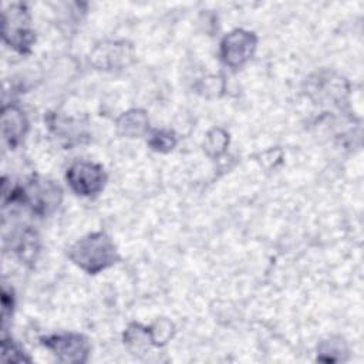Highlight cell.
Returning <instances> with one entry per match:
<instances>
[{"instance_id": "obj_1", "label": "cell", "mask_w": 364, "mask_h": 364, "mask_svg": "<svg viewBox=\"0 0 364 364\" xmlns=\"http://www.w3.org/2000/svg\"><path fill=\"white\" fill-rule=\"evenodd\" d=\"M70 259L82 270L95 274L117 263L119 256L109 236L104 232H94L71 247Z\"/></svg>"}, {"instance_id": "obj_2", "label": "cell", "mask_w": 364, "mask_h": 364, "mask_svg": "<svg viewBox=\"0 0 364 364\" xmlns=\"http://www.w3.org/2000/svg\"><path fill=\"white\" fill-rule=\"evenodd\" d=\"M24 203L37 215H48L61 202V189L53 181L33 178L24 186H17L10 193H3V200Z\"/></svg>"}, {"instance_id": "obj_3", "label": "cell", "mask_w": 364, "mask_h": 364, "mask_svg": "<svg viewBox=\"0 0 364 364\" xmlns=\"http://www.w3.org/2000/svg\"><path fill=\"white\" fill-rule=\"evenodd\" d=\"M3 38L18 53H28L36 36L30 28V17L26 6L11 4L3 11Z\"/></svg>"}, {"instance_id": "obj_4", "label": "cell", "mask_w": 364, "mask_h": 364, "mask_svg": "<svg viewBox=\"0 0 364 364\" xmlns=\"http://www.w3.org/2000/svg\"><path fill=\"white\" fill-rule=\"evenodd\" d=\"M41 344L51 350L53 354L63 363L80 364L87 361L90 344L87 338L77 333H61L41 337Z\"/></svg>"}, {"instance_id": "obj_5", "label": "cell", "mask_w": 364, "mask_h": 364, "mask_svg": "<svg viewBox=\"0 0 364 364\" xmlns=\"http://www.w3.org/2000/svg\"><path fill=\"white\" fill-rule=\"evenodd\" d=\"M104 168L88 161H78L67 171V181L71 189L81 196H91L98 193L105 185Z\"/></svg>"}, {"instance_id": "obj_6", "label": "cell", "mask_w": 364, "mask_h": 364, "mask_svg": "<svg viewBox=\"0 0 364 364\" xmlns=\"http://www.w3.org/2000/svg\"><path fill=\"white\" fill-rule=\"evenodd\" d=\"M256 43L257 38L253 33L235 30L223 38L220 44V58L226 65L237 68L253 55Z\"/></svg>"}, {"instance_id": "obj_7", "label": "cell", "mask_w": 364, "mask_h": 364, "mask_svg": "<svg viewBox=\"0 0 364 364\" xmlns=\"http://www.w3.org/2000/svg\"><path fill=\"white\" fill-rule=\"evenodd\" d=\"M27 125H28L27 118L20 108L14 105H6L3 108V114H1L3 136L10 148H14L17 144L21 142L27 131Z\"/></svg>"}, {"instance_id": "obj_8", "label": "cell", "mask_w": 364, "mask_h": 364, "mask_svg": "<svg viewBox=\"0 0 364 364\" xmlns=\"http://www.w3.org/2000/svg\"><path fill=\"white\" fill-rule=\"evenodd\" d=\"M132 58V48L125 43H109L97 47L92 54L94 64L102 68H118Z\"/></svg>"}, {"instance_id": "obj_9", "label": "cell", "mask_w": 364, "mask_h": 364, "mask_svg": "<svg viewBox=\"0 0 364 364\" xmlns=\"http://www.w3.org/2000/svg\"><path fill=\"white\" fill-rule=\"evenodd\" d=\"M148 118L145 115V112L142 111H129L127 114H122L117 122L118 129L128 136H139L141 134H144L148 128Z\"/></svg>"}, {"instance_id": "obj_10", "label": "cell", "mask_w": 364, "mask_h": 364, "mask_svg": "<svg viewBox=\"0 0 364 364\" xmlns=\"http://www.w3.org/2000/svg\"><path fill=\"white\" fill-rule=\"evenodd\" d=\"M16 252L24 263L34 262L36 255L38 253V236H37V233L31 229L23 230L18 240H17Z\"/></svg>"}, {"instance_id": "obj_11", "label": "cell", "mask_w": 364, "mask_h": 364, "mask_svg": "<svg viewBox=\"0 0 364 364\" xmlns=\"http://www.w3.org/2000/svg\"><path fill=\"white\" fill-rule=\"evenodd\" d=\"M1 358L6 363H30L31 358L26 355L24 350L13 340L4 337L1 340Z\"/></svg>"}, {"instance_id": "obj_12", "label": "cell", "mask_w": 364, "mask_h": 364, "mask_svg": "<svg viewBox=\"0 0 364 364\" xmlns=\"http://www.w3.org/2000/svg\"><path fill=\"white\" fill-rule=\"evenodd\" d=\"M148 144L154 151L168 152L176 145V138H175L173 132H171V131H165V129L159 131L158 129L151 134Z\"/></svg>"}, {"instance_id": "obj_13", "label": "cell", "mask_w": 364, "mask_h": 364, "mask_svg": "<svg viewBox=\"0 0 364 364\" xmlns=\"http://www.w3.org/2000/svg\"><path fill=\"white\" fill-rule=\"evenodd\" d=\"M228 141H229V138H228L226 132H223L222 129H213L208 134L205 148L210 155H219L225 151Z\"/></svg>"}, {"instance_id": "obj_14", "label": "cell", "mask_w": 364, "mask_h": 364, "mask_svg": "<svg viewBox=\"0 0 364 364\" xmlns=\"http://www.w3.org/2000/svg\"><path fill=\"white\" fill-rule=\"evenodd\" d=\"M13 311V293L9 291L6 287H3L1 293V316H3V326L6 324L9 316Z\"/></svg>"}]
</instances>
